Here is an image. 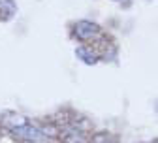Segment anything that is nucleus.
Segmentation results:
<instances>
[{
	"mask_svg": "<svg viewBox=\"0 0 158 143\" xmlns=\"http://www.w3.org/2000/svg\"><path fill=\"white\" fill-rule=\"evenodd\" d=\"M60 137H62L64 143H83V141H85L83 136L79 134L77 130H64V132L60 134Z\"/></svg>",
	"mask_w": 158,
	"mask_h": 143,
	"instance_id": "39448f33",
	"label": "nucleus"
},
{
	"mask_svg": "<svg viewBox=\"0 0 158 143\" xmlns=\"http://www.w3.org/2000/svg\"><path fill=\"white\" fill-rule=\"evenodd\" d=\"M2 124H4L8 130L15 132V130H19V128H23V126L30 124V120H28L25 115H21V113L8 111V113H4V115H2Z\"/></svg>",
	"mask_w": 158,
	"mask_h": 143,
	"instance_id": "f03ea898",
	"label": "nucleus"
},
{
	"mask_svg": "<svg viewBox=\"0 0 158 143\" xmlns=\"http://www.w3.org/2000/svg\"><path fill=\"white\" fill-rule=\"evenodd\" d=\"M75 55H77V58H81L83 62H85V64H89V66L96 64L98 60H100V57H98V55L92 51V47H85V45L77 47V49H75Z\"/></svg>",
	"mask_w": 158,
	"mask_h": 143,
	"instance_id": "7ed1b4c3",
	"label": "nucleus"
},
{
	"mask_svg": "<svg viewBox=\"0 0 158 143\" xmlns=\"http://www.w3.org/2000/svg\"><path fill=\"white\" fill-rule=\"evenodd\" d=\"M100 34V27L92 21H79L73 25V36L81 42H87V40H92Z\"/></svg>",
	"mask_w": 158,
	"mask_h": 143,
	"instance_id": "f257e3e1",
	"label": "nucleus"
},
{
	"mask_svg": "<svg viewBox=\"0 0 158 143\" xmlns=\"http://www.w3.org/2000/svg\"><path fill=\"white\" fill-rule=\"evenodd\" d=\"M17 13L15 0H0V21H10Z\"/></svg>",
	"mask_w": 158,
	"mask_h": 143,
	"instance_id": "20e7f679",
	"label": "nucleus"
}]
</instances>
